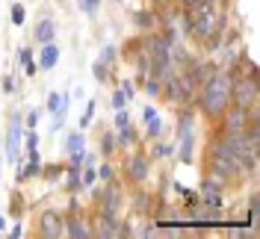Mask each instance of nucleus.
Masks as SVG:
<instances>
[{"mask_svg": "<svg viewBox=\"0 0 260 239\" xmlns=\"http://www.w3.org/2000/svg\"><path fill=\"white\" fill-rule=\"evenodd\" d=\"M231 74L225 71H216L207 83H204V92H201V110L207 115H222L231 100Z\"/></svg>", "mask_w": 260, "mask_h": 239, "instance_id": "1", "label": "nucleus"}, {"mask_svg": "<svg viewBox=\"0 0 260 239\" xmlns=\"http://www.w3.org/2000/svg\"><path fill=\"white\" fill-rule=\"evenodd\" d=\"M189 30L198 36V39H213L216 32V12H213V3H201L189 9Z\"/></svg>", "mask_w": 260, "mask_h": 239, "instance_id": "2", "label": "nucleus"}, {"mask_svg": "<svg viewBox=\"0 0 260 239\" xmlns=\"http://www.w3.org/2000/svg\"><path fill=\"white\" fill-rule=\"evenodd\" d=\"M231 100H234L237 107H245V110L257 104V80H254V74L231 83Z\"/></svg>", "mask_w": 260, "mask_h": 239, "instance_id": "3", "label": "nucleus"}, {"mask_svg": "<svg viewBox=\"0 0 260 239\" xmlns=\"http://www.w3.org/2000/svg\"><path fill=\"white\" fill-rule=\"evenodd\" d=\"M180 159L183 162H192V145H195V136H192V112H180Z\"/></svg>", "mask_w": 260, "mask_h": 239, "instance_id": "4", "label": "nucleus"}, {"mask_svg": "<svg viewBox=\"0 0 260 239\" xmlns=\"http://www.w3.org/2000/svg\"><path fill=\"white\" fill-rule=\"evenodd\" d=\"M39 230H42V236H65V222L53 213V210H48V213H42V219H39Z\"/></svg>", "mask_w": 260, "mask_h": 239, "instance_id": "5", "label": "nucleus"}, {"mask_svg": "<svg viewBox=\"0 0 260 239\" xmlns=\"http://www.w3.org/2000/svg\"><path fill=\"white\" fill-rule=\"evenodd\" d=\"M248 124H251V112L245 110V107L231 110L228 112V118H225V130L228 133H240V130H245Z\"/></svg>", "mask_w": 260, "mask_h": 239, "instance_id": "6", "label": "nucleus"}, {"mask_svg": "<svg viewBox=\"0 0 260 239\" xmlns=\"http://www.w3.org/2000/svg\"><path fill=\"white\" fill-rule=\"evenodd\" d=\"M118 204H121V192L115 189V186H107L104 195H101V216H113V219H115Z\"/></svg>", "mask_w": 260, "mask_h": 239, "instance_id": "7", "label": "nucleus"}, {"mask_svg": "<svg viewBox=\"0 0 260 239\" xmlns=\"http://www.w3.org/2000/svg\"><path fill=\"white\" fill-rule=\"evenodd\" d=\"M18 145H21V121L12 118V124H9V136H6V157L15 162L18 159Z\"/></svg>", "mask_w": 260, "mask_h": 239, "instance_id": "8", "label": "nucleus"}, {"mask_svg": "<svg viewBox=\"0 0 260 239\" xmlns=\"http://www.w3.org/2000/svg\"><path fill=\"white\" fill-rule=\"evenodd\" d=\"M65 236H71V239H89V236H95V233H92V227H89L86 222H80V219H74V216H71V219L65 222Z\"/></svg>", "mask_w": 260, "mask_h": 239, "instance_id": "9", "label": "nucleus"}, {"mask_svg": "<svg viewBox=\"0 0 260 239\" xmlns=\"http://www.w3.org/2000/svg\"><path fill=\"white\" fill-rule=\"evenodd\" d=\"M201 195H204V204L213 210H219L222 204V198H219V183H213V180H204V186H201Z\"/></svg>", "mask_w": 260, "mask_h": 239, "instance_id": "10", "label": "nucleus"}, {"mask_svg": "<svg viewBox=\"0 0 260 239\" xmlns=\"http://www.w3.org/2000/svg\"><path fill=\"white\" fill-rule=\"evenodd\" d=\"M59 62V48L53 45V42H48L45 45V50H42V56H39V68H53V65Z\"/></svg>", "mask_w": 260, "mask_h": 239, "instance_id": "11", "label": "nucleus"}, {"mask_svg": "<svg viewBox=\"0 0 260 239\" xmlns=\"http://www.w3.org/2000/svg\"><path fill=\"white\" fill-rule=\"evenodd\" d=\"M142 118H145V124H148V136H160V118H157V110L154 107H145V112H142Z\"/></svg>", "mask_w": 260, "mask_h": 239, "instance_id": "12", "label": "nucleus"}, {"mask_svg": "<svg viewBox=\"0 0 260 239\" xmlns=\"http://www.w3.org/2000/svg\"><path fill=\"white\" fill-rule=\"evenodd\" d=\"M127 168H130V177H133V180H145L148 177V159L145 157H133Z\"/></svg>", "mask_w": 260, "mask_h": 239, "instance_id": "13", "label": "nucleus"}, {"mask_svg": "<svg viewBox=\"0 0 260 239\" xmlns=\"http://www.w3.org/2000/svg\"><path fill=\"white\" fill-rule=\"evenodd\" d=\"M53 32H56V27H53V21L50 18H45V21H39V27H36V39L39 42H53Z\"/></svg>", "mask_w": 260, "mask_h": 239, "instance_id": "14", "label": "nucleus"}, {"mask_svg": "<svg viewBox=\"0 0 260 239\" xmlns=\"http://www.w3.org/2000/svg\"><path fill=\"white\" fill-rule=\"evenodd\" d=\"M189 74H192L195 83H201V86H204V83L216 74V65H198V68H195V71H189Z\"/></svg>", "mask_w": 260, "mask_h": 239, "instance_id": "15", "label": "nucleus"}, {"mask_svg": "<svg viewBox=\"0 0 260 239\" xmlns=\"http://www.w3.org/2000/svg\"><path fill=\"white\" fill-rule=\"evenodd\" d=\"M65 107H68V97L65 95H56V92H50L48 95V112L53 115V112H62Z\"/></svg>", "mask_w": 260, "mask_h": 239, "instance_id": "16", "label": "nucleus"}, {"mask_svg": "<svg viewBox=\"0 0 260 239\" xmlns=\"http://www.w3.org/2000/svg\"><path fill=\"white\" fill-rule=\"evenodd\" d=\"M65 148H68V154H83V133H71Z\"/></svg>", "mask_w": 260, "mask_h": 239, "instance_id": "17", "label": "nucleus"}, {"mask_svg": "<svg viewBox=\"0 0 260 239\" xmlns=\"http://www.w3.org/2000/svg\"><path fill=\"white\" fill-rule=\"evenodd\" d=\"M92 115H95V100H89V104H86V115L80 118L83 127H89V124H92Z\"/></svg>", "mask_w": 260, "mask_h": 239, "instance_id": "18", "label": "nucleus"}, {"mask_svg": "<svg viewBox=\"0 0 260 239\" xmlns=\"http://www.w3.org/2000/svg\"><path fill=\"white\" fill-rule=\"evenodd\" d=\"M130 142H133V130H130V124H127V127H121V136L115 139V145H130Z\"/></svg>", "mask_w": 260, "mask_h": 239, "instance_id": "19", "label": "nucleus"}, {"mask_svg": "<svg viewBox=\"0 0 260 239\" xmlns=\"http://www.w3.org/2000/svg\"><path fill=\"white\" fill-rule=\"evenodd\" d=\"M12 24H18V27L24 24V6H21V3H15V6H12Z\"/></svg>", "mask_w": 260, "mask_h": 239, "instance_id": "20", "label": "nucleus"}, {"mask_svg": "<svg viewBox=\"0 0 260 239\" xmlns=\"http://www.w3.org/2000/svg\"><path fill=\"white\" fill-rule=\"evenodd\" d=\"M136 24H139V27H151V24H154V12H139V15H136Z\"/></svg>", "mask_w": 260, "mask_h": 239, "instance_id": "21", "label": "nucleus"}, {"mask_svg": "<svg viewBox=\"0 0 260 239\" xmlns=\"http://www.w3.org/2000/svg\"><path fill=\"white\" fill-rule=\"evenodd\" d=\"M127 124H130L127 112H124V110H115V127L121 130V127H127Z\"/></svg>", "mask_w": 260, "mask_h": 239, "instance_id": "22", "label": "nucleus"}, {"mask_svg": "<svg viewBox=\"0 0 260 239\" xmlns=\"http://www.w3.org/2000/svg\"><path fill=\"white\" fill-rule=\"evenodd\" d=\"M124 104H127V95L118 89V92L113 95V107H115V110H124Z\"/></svg>", "mask_w": 260, "mask_h": 239, "instance_id": "23", "label": "nucleus"}, {"mask_svg": "<svg viewBox=\"0 0 260 239\" xmlns=\"http://www.w3.org/2000/svg\"><path fill=\"white\" fill-rule=\"evenodd\" d=\"M113 148H115V136H104V142H101V151H104V154H113Z\"/></svg>", "mask_w": 260, "mask_h": 239, "instance_id": "24", "label": "nucleus"}, {"mask_svg": "<svg viewBox=\"0 0 260 239\" xmlns=\"http://www.w3.org/2000/svg\"><path fill=\"white\" fill-rule=\"evenodd\" d=\"M148 95H160V80L148 77Z\"/></svg>", "mask_w": 260, "mask_h": 239, "instance_id": "25", "label": "nucleus"}, {"mask_svg": "<svg viewBox=\"0 0 260 239\" xmlns=\"http://www.w3.org/2000/svg\"><path fill=\"white\" fill-rule=\"evenodd\" d=\"M92 74H95V80H107V68H104V62H95Z\"/></svg>", "mask_w": 260, "mask_h": 239, "instance_id": "26", "label": "nucleus"}, {"mask_svg": "<svg viewBox=\"0 0 260 239\" xmlns=\"http://www.w3.org/2000/svg\"><path fill=\"white\" fill-rule=\"evenodd\" d=\"M36 145H39V136H36V130H27V151H30V148H36Z\"/></svg>", "mask_w": 260, "mask_h": 239, "instance_id": "27", "label": "nucleus"}, {"mask_svg": "<svg viewBox=\"0 0 260 239\" xmlns=\"http://www.w3.org/2000/svg\"><path fill=\"white\" fill-rule=\"evenodd\" d=\"M36 71H39V65L32 62V59H27V62H24V74H27V77H32Z\"/></svg>", "mask_w": 260, "mask_h": 239, "instance_id": "28", "label": "nucleus"}, {"mask_svg": "<svg viewBox=\"0 0 260 239\" xmlns=\"http://www.w3.org/2000/svg\"><path fill=\"white\" fill-rule=\"evenodd\" d=\"M98 3H101V0H80V6L86 9V12H95V9H98Z\"/></svg>", "mask_w": 260, "mask_h": 239, "instance_id": "29", "label": "nucleus"}, {"mask_svg": "<svg viewBox=\"0 0 260 239\" xmlns=\"http://www.w3.org/2000/svg\"><path fill=\"white\" fill-rule=\"evenodd\" d=\"M59 172H62L59 165H48V168H45V175L48 177H59Z\"/></svg>", "mask_w": 260, "mask_h": 239, "instance_id": "30", "label": "nucleus"}, {"mask_svg": "<svg viewBox=\"0 0 260 239\" xmlns=\"http://www.w3.org/2000/svg\"><path fill=\"white\" fill-rule=\"evenodd\" d=\"M3 92H15V80H12V77L3 80Z\"/></svg>", "mask_w": 260, "mask_h": 239, "instance_id": "31", "label": "nucleus"}, {"mask_svg": "<svg viewBox=\"0 0 260 239\" xmlns=\"http://www.w3.org/2000/svg\"><path fill=\"white\" fill-rule=\"evenodd\" d=\"M39 115H42V112H30V115H27V127H36V121H39Z\"/></svg>", "mask_w": 260, "mask_h": 239, "instance_id": "32", "label": "nucleus"}, {"mask_svg": "<svg viewBox=\"0 0 260 239\" xmlns=\"http://www.w3.org/2000/svg\"><path fill=\"white\" fill-rule=\"evenodd\" d=\"M27 59H32V50H30V48H24V50H21V65L27 62Z\"/></svg>", "mask_w": 260, "mask_h": 239, "instance_id": "33", "label": "nucleus"}, {"mask_svg": "<svg viewBox=\"0 0 260 239\" xmlns=\"http://www.w3.org/2000/svg\"><path fill=\"white\" fill-rule=\"evenodd\" d=\"M101 177H104V180H110V177H113V172H110V165H104V168H101Z\"/></svg>", "mask_w": 260, "mask_h": 239, "instance_id": "34", "label": "nucleus"}, {"mask_svg": "<svg viewBox=\"0 0 260 239\" xmlns=\"http://www.w3.org/2000/svg\"><path fill=\"white\" fill-rule=\"evenodd\" d=\"M3 227H6V222H3V216H0V230H3Z\"/></svg>", "mask_w": 260, "mask_h": 239, "instance_id": "35", "label": "nucleus"}, {"mask_svg": "<svg viewBox=\"0 0 260 239\" xmlns=\"http://www.w3.org/2000/svg\"><path fill=\"white\" fill-rule=\"evenodd\" d=\"M160 3H169V0H160Z\"/></svg>", "mask_w": 260, "mask_h": 239, "instance_id": "36", "label": "nucleus"}]
</instances>
